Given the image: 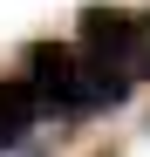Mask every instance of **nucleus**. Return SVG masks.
I'll use <instances>...</instances> for the list:
<instances>
[{
    "mask_svg": "<svg viewBox=\"0 0 150 157\" xmlns=\"http://www.w3.org/2000/svg\"><path fill=\"white\" fill-rule=\"evenodd\" d=\"M28 89L41 102V116H62V123H82L96 109H109V89L96 82L89 55L75 41H28Z\"/></svg>",
    "mask_w": 150,
    "mask_h": 157,
    "instance_id": "obj_1",
    "label": "nucleus"
},
{
    "mask_svg": "<svg viewBox=\"0 0 150 157\" xmlns=\"http://www.w3.org/2000/svg\"><path fill=\"white\" fill-rule=\"evenodd\" d=\"M34 123H41V102L28 89V75H7L0 82V150H21L34 137Z\"/></svg>",
    "mask_w": 150,
    "mask_h": 157,
    "instance_id": "obj_2",
    "label": "nucleus"
}]
</instances>
